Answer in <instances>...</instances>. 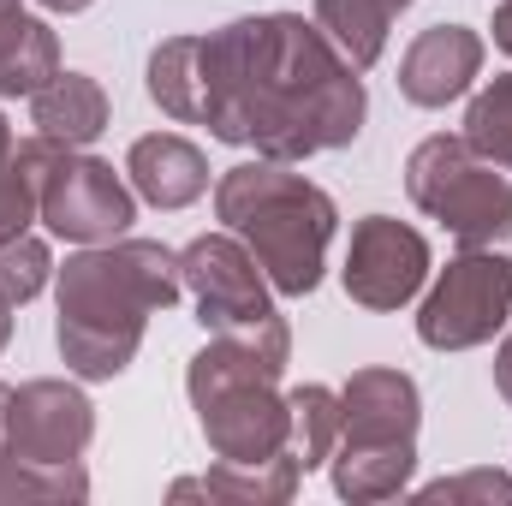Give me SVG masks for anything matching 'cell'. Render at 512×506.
<instances>
[{
	"mask_svg": "<svg viewBox=\"0 0 512 506\" xmlns=\"http://www.w3.org/2000/svg\"><path fill=\"white\" fill-rule=\"evenodd\" d=\"M280 376V364L233 340H209L191 358L185 393L215 459H274L292 441V405L280 393Z\"/></svg>",
	"mask_w": 512,
	"mask_h": 506,
	"instance_id": "4",
	"label": "cell"
},
{
	"mask_svg": "<svg viewBox=\"0 0 512 506\" xmlns=\"http://www.w3.org/2000/svg\"><path fill=\"white\" fill-rule=\"evenodd\" d=\"M346 298L364 310H399L423 292L429 280V245L417 227L393 221V215H364L352 227V251H346Z\"/></svg>",
	"mask_w": 512,
	"mask_h": 506,
	"instance_id": "9",
	"label": "cell"
},
{
	"mask_svg": "<svg viewBox=\"0 0 512 506\" xmlns=\"http://www.w3.org/2000/svg\"><path fill=\"white\" fill-rule=\"evenodd\" d=\"M48 274H54V256L42 239H12V245H0V298L18 310V304H30L42 286H48Z\"/></svg>",
	"mask_w": 512,
	"mask_h": 506,
	"instance_id": "23",
	"label": "cell"
},
{
	"mask_svg": "<svg viewBox=\"0 0 512 506\" xmlns=\"http://www.w3.org/2000/svg\"><path fill=\"white\" fill-rule=\"evenodd\" d=\"M376 6H382V12H405V6H411V0H376Z\"/></svg>",
	"mask_w": 512,
	"mask_h": 506,
	"instance_id": "31",
	"label": "cell"
},
{
	"mask_svg": "<svg viewBox=\"0 0 512 506\" xmlns=\"http://www.w3.org/2000/svg\"><path fill=\"white\" fill-rule=\"evenodd\" d=\"M411 471H417V441H340L334 459H328L334 495L352 501V506L405 495L411 489Z\"/></svg>",
	"mask_w": 512,
	"mask_h": 506,
	"instance_id": "15",
	"label": "cell"
},
{
	"mask_svg": "<svg viewBox=\"0 0 512 506\" xmlns=\"http://www.w3.org/2000/svg\"><path fill=\"white\" fill-rule=\"evenodd\" d=\"M340 411V441H417L423 393L405 370H352V381L340 387Z\"/></svg>",
	"mask_w": 512,
	"mask_h": 506,
	"instance_id": "12",
	"label": "cell"
},
{
	"mask_svg": "<svg viewBox=\"0 0 512 506\" xmlns=\"http://www.w3.org/2000/svg\"><path fill=\"white\" fill-rule=\"evenodd\" d=\"M489 30H495V48H501V54H512V0H501V6H495V24H489Z\"/></svg>",
	"mask_w": 512,
	"mask_h": 506,
	"instance_id": "26",
	"label": "cell"
},
{
	"mask_svg": "<svg viewBox=\"0 0 512 506\" xmlns=\"http://www.w3.org/2000/svg\"><path fill=\"white\" fill-rule=\"evenodd\" d=\"M483 72V36L465 24H429L399 60V96L411 108H447Z\"/></svg>",
	"mask_w": 512,
	"mask_h": 506,
	"instance_id": "11",
	"label": "cell"
},
{
	"mask_svg": "<svg viewBox=\"0 0 512 506\" xmlns=\"http://www.w3.org/2000/svg\"><path fill=\"white\" fill-rule=\"evenodd\" d=\"M185 292L179 256L155 239L84 245L60 268V358L78 381H114L137 358L149 316L173 310Z\"/></svg>",
	"mask_w": 512,
	"mask_h": 506,
	"instance_id": "2",
	"label": "cell"
},
{
	"mask_svg": "<svg viewBox=\"0 0 512 506\" xmlns=\"http://www.w3.org/2000/svg\"><path fill=\"white\" fill-rule=\"evenodd\" d=\"M42 221V131L0 155V245L24 239Z\"/></svg>",
	"mask_w": 512,
	"mask_h": 506,
	"instance_id": "20",
	"label": "cell"
},
{
	"mask_svg": "<svg viewBox=\"0 0 512 506\" xmlns=\"http://www.w3.org/2000/svg\"><path fill=\"white\" fill-rule=\"evenodd\" d=\"M512 322V239L489 245H459V256L435 274L423 310H417V340L429 352H471L489 346Z\"/></svg>",
	"mask_w": 512,
	"mask_h": 506,
	"instance_id": "7",
	"label": "cell"
},
{
	"mask_svg": "<svg viewBox=\"0 0 512 506\" xmlns=\"http://www.w3.org/2000/svg\"><path fill=\"white\" fill-rule=\"evenodd\" d=\"M60 72V36L24 12V0H0V96H36Z\"/></svg>",
	"mask_w": 512,
	"mask_h": 506,
	"instance_id": "17",
	"label": "cell"
},
{
	"mask_svg": "<svg viewBox=\"0 0 512 506\" xmlns=\"http://www.w3.org/2000/svg\"><path fill=\"white\" fill-rule=\"evenodd\" d=\"M149 96L167 120L209 126V137L268 161L346 149L370 114L358 66L298 12H256L209 36H167L149 54Z\"/></svg>",
	"mask_w": 512,
	"mask_h": 506,
	"instance_id": "1",
	"label": "cell"
},
{
	"mask_svg": "<svg viewBox=\"0 0 512 506\" xmlns=\"http://www.w3.org/2000/svg\"><path fill=\"white\" fill-rule=\"evenodd\" d=\"M126 173H131V191L155 209H191L203 191H209V161L191 137L179 131H149L137 137L126 155Z\"/></svg>",
	"mask_w": 512,
	"mask_h": 506,
	"instance_id": "13",
	"label": "cell"
},
{
	"mask_svg": "<svg viewBox=\"0 0 512 506\" xmlns=\"http://www.w3.org/2000/svg\"><path fill=\"white\" fill-rule=\"evenodd\" d=\"M179 280L197 304V322L209 340H233L251 346L268 364L286 370L292 358V328L268 298V274L256 268V256L245 251L239 233H203L179 251Z\"/></svg>",
	"mask_w": 512,
	"mask_h": 506,
	"instance_id": "5",
	"label": "cell"
},
{
	"mask_svg": "<svg viewBox=\"0 0 512 506\" xmlns=\"http://www.w3.org/2000/svg\"><path fill=\"white\" fill-rule=\"evenodd\" d=\"M405 191L459 245L512 239V179L465 143V131L459 137H447V131L423 137L405 161Z\"/></svg>",
	"mask_w": 512,
	"mask_h": 506,
	"instance_id": "6",
	"label": "cell"
},
{
	"mask_svg": "<svg viewBox=\"0 0 512 506\" xmlns=\"http://www.w3.org/2000/svg\"><path fill=\"white\" fill-rule=\"evenodd\" d=\"M12 149V126H6V114H0V155Z\"/></svg>",
	"mask_w": 512,
	"mask_h": 506,
	"instance_id": "30",
	"label": "cell"
},
{
	"mask_svg": "<svg viewBox=\"0 0 512 506\" xmlns=\"http://www.w3.org/2000/svg\"><path fill=\"white\" fill-rule=\"evenodd\" d=\"M304 465L292 447H280L274 459H221L209 477H179L167 495L173 501H233V506H280L298 495Z\"/></svg>",
	"mask_w": 512,
	"mask_h": 506,
	"instance_id": "14",
	"label": "cell"
},
{
	"mask_svg": "<svg viewBox=\"0 0 512 506\" xmlns=\"http://www.w3.org/2000/svg\"><path fill=\"white\" fill-rule=\"evenodd\" d=\"M465 143L483 161H495L501 173H512V72L489 78L471 96V108H465Z\"/></svg>",
	"mask_w": 512,
	"mask_h": 506,
	"instance_id": "21",
	"label": "cell"
},
{
	"mask_svg": "<svg viewBox=\"0 0 512 506\" xmlns=\"http://www.w3.org/2000/svg\"><path fill=\"white\" fill-rule=\"evenodd\" d=\"M417 501H501L512 506V477L507 471H459V477H441V483H423Z\"/></svg>",
	"mask_w": 512,
	"mask_h": 506,
	"instance_id": "24",
	"label": "cell"
},
{
	"mask_svg": "<svg viewBox=\"0 0 512 506\" xmlns=\"http://www.w3.org/2000/svg\"><path fill=\"white\" fill-rule=\"evenodd\" d=\"M286 405H292V441H286V447L298 453V465H304V477H310V471H322V465L334 459L340 429H346V411H340V393L322 387V381L292 387Z\"/></svg>",
	"mask_w": 512,
	"mask_h": 506,
	"instance_id": "18",
	"label": "cell"
},
{
	"mask_svg": "<svg viewBox=\"0 0 512 506\" xmlns=\"http://www.w3.org/2000/svg\"><path fill=\"white\" fill-rule=\"evenodd\" d=\"M316 24H322V36H328L358 72H370L387 48L393 12H382L376 0H316Z\"/></svg>",
	"mask_w": 512,
	"mask_h": 506,
	"instance_id": "19",
	"label": "cell"
},
{
	"mask_svg": "<svg viewBox=\"0 0 512 506\" xmlns=\"http://www.w3.org/2000/svg\"><path fill=\"white\" fill-rule=\"evenodd\" d=\"M96 435V405L84 387L36 376L12 387V453L30 465H78Z\"/></svg>",
	"mask_w": 512,
	"mask_h": 506,
	"instance_id": "10",
	"label": "cell"
},
{
	"mask_svg": "<svg viewBox=\"0 0 512 506\" xmlns=\"http://www.w3.org/2000/svg\"><path fill=\"white\" fill-rule=\"evenodd\" d=\"M30 126L66 149H84L108 131V90L84 72H54L36 96H30Z\"/></svg>",
	"mask_w": 512,
	"mask_h": 506,
	"instance_id": "16",
	"label": "cell"
},
{
	"mask_svg": "<svg viewBox=\"0 0 512 506\" xmlns=\"http://www.w3.org/2000/svg\"><path fill=\"white\" fill-rule=\"evenodd\" d=\"M90 477L84 465H30L18 453L0 459V506L12 501H84Z\"/></svg>",
	"mask_w": 512,
	"mask_h": 506,
	"instance_id": "22",
	"label": "cell"
},
{
	"mask_svg": "<svg viewBox=\"0 0 512 506\" xmlns=\"http://www.w3.org/2000/svg\"><path fill=\"white\" fill-rule=\"evenodd\" d=\"M36 6H48V12H84L90 0H36Z\"/></svg>",
	"mask_w": 512,
	"mask_h": 506,
	"instance_id": "28",
	"label": "cell"
},
{
	"mask_svg": "<svg viewBox=\"0 0 512 506\" xmlns=\"http://www.w3.org/2000/svg\"><path fill=\"white\" fill-rule=\"evenodd\" d=\"M42 221L66 245H108L137 221V197L108 161L42 137Z\"/></svg>",
	"mask_w": 512,
	"mask_h": 506,
	"instance_id": "8",
	"label": "cell"
},
{
	"mask_svg": "<svg viewBox=\"0 0 512 506\" xmlns=\"http://www.w3.org/2000/svg\"><path fill=\"white\" fill-rule=\"evenodd\" d=\"M6 340H12V304L0 298V352H6Z\"/></svg>",
	"mask_w": 512,
	"mask_h": 506,
	"instance_id": "29",
	"label": "cell"
},
{
	"mask_svg": "<svg viewBox=\"0 0 512 506\" xmlns=\"http://www.w3.org/2000/svg\"><path fill=\"white\" fill-rule=\"evenodd\" d=\"M215 215L227 221V233L245 239V251L256 256L274 292L310 298L322 286L340 209L316 179L292 173V161L256 155L245 167H227L215 185Z\"/></svg>",
	"mask_w": 512,
	"mask_h": 506,
	"instance_id": "3",
	"label": "cell"
},
{
	"mask_svg": "<svg viewBox=\"0 0 512 506\" xmlns=\"http://www.w3.org/2000/svg\"><path fill=\"white\" fill-rule=\"evenodd\" d=\"M495 387H501V399L512 405V334L501 340V352H495Z\"/></svg>",
	"mask_w": 512,
	"mask_h": 506,
	"instance_id": "25",
	"label": "cell"
},
{
	"mask_svg": "<svg viewBox=\"0 0 512 506\" xmlns=\"http://www.w3.org/2000/svg\"><path fill=\"white\" fill-rule=\"evenodd\" d=\"M12 453V387L0 381V459Z\"/></svg>",
	"mask_w": 512,
	"mask_h": 506,
	"instance_id": "27",
	"label": "cell"
}]
</instances>
